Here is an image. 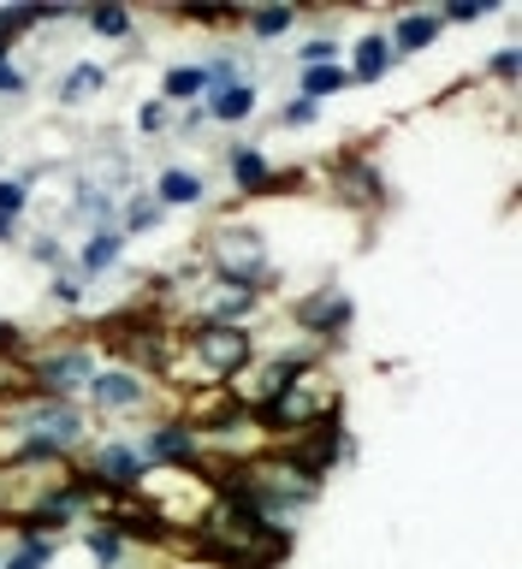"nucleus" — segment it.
Wrapping results in <instances>:
<instances>
[{"label": "nucleus", "instance_id": "nucleus-1", "mask_svg": "<svg viewBox=\"0 0 522 569\" xmlns=\"http://www.w3.org/2000/svg\"><path fill=\"white\" fill-rule=\"evenodd\" d=\"M185 546L214 569H279L285 551H292V533L267 528L238 492H214V505L185 533Z\"/></svg>", "mask_w": 522, "mask_h": 569}, {"label": "nucleus", "instance_id": "nucleus-2", "mask_svg": "<svg viewBox=\"0 0 522 569\" xmlns=\"http://www.w3.org/2000/svg\"><path fill=\"white\" fill-rule=\"evenodd\" d=\"M203 267L220 284H256V291H267V279H274V267H267V238L256 226H214L203 238Z\"/></svg>", "mask_w": 522, "mask_h": 569}, {"label": "nucleus", "instance_id": "nucleus-3", "mask_svg": "<svg viewBox=\"0 0 522 569\" xmlns=\"http://www.w3.org/2000/svg\"><path fill=\"white\" fill-rule=\"evenodd\" d=\"M89 373H96V350H89V345H60V350H36V356H30L24 386H30V398H60V403H71V398L89 386Z\"/></svg>", "mask_w": 522, "mask_h": 569}, {"label": "nucleus", "instance_id": "nucleus-4", "mask_svg": "<svg viewBox=\"0 0 522 569\" xmlns=\"http://www.w3.org/2000/svg\"><path fill=\"white\" fill-rule=\"evenodd\" d=\"M185 345L196 356V368H203L214 386H226L232 373L256 356V332H249V327H214V320H196V327H185Z\"/></svg>", "mask_w": 522, "mask_h": 569}, {"label": "nucleus", "instance_id": "nucleus-5", "mask_svg": "<svg viewBox=\"0 0 522 569\" xmlns=\"http://www.w3.org/2000/svg\"><path fill=\"white\" fill-rule=\"evenodd\" d=\"M131 445H137L142 469H203V439H196V427L178 421V416L149 421V433L131 439Z\"/></svg>", "mask_w": 522, "mask_h": 569}, {"label": "nucleus", "instance_id": "nucleus-6", "mask_svg": "<svg viewBox=\"0 0 522 569\" xmlns=\"http://www.w3.org/2000/svg\"><path fill=\"white\" fill-rule=\"evenodd\" d=\"M351 315H356V302H351L345 284H315L309 297H297V302H292V327H297V332H309V338H321V345L345 338Z\"/></svg>", "mask_w": 522, "mask_h": 569}, {"label": "nucleus", "instance_id": "nucleus-7", "mask_svg": "<svg viewBox=\"0 0 522 569\" xmlns=\"http://www.w3.org/2000/svg\"><path fill=\"white\" fill-rule=\"evenodd\" d=\"M89 403L101 409V416H131V409H149V398H155V380H142L137 368H96L89 373Z\"/></svg>", "mask_w": 522, "mask_h": 569}, {"label": "nucleus", "instance_id": "nucleus-8", "mask_svg": "<svg viewBox=\"0 0 522 569\" xmlns=\"http://www.w3.org/2000/svg\"><path fill=\"white\" fill-rule=\"evenodd\" d=\"M142 457H137V445L131 439H101L96 451H89V469L83 480L89 487H101V492H137L142 487Z\"/></svg>", "mask_w": 522, "mask_h": 569}, {"label": "nucleus", "instance_id": "nucleus-9", "mask_svg": "<svg viewBox=\"0 0 522 569\" xmlns=\"http://www.w3.org/2000/svg\"><path fill=\"white\" fill-rule=\"evenodd\" d=\"M327 178H333V196H338V202H351V208H381L386 202L381 172H374L363 154H333L327 160Z\"/></svg>", "mask_w": 522, "mask_h": 569}, {"label": "nucleus", "instance_id": "nucleus-10", "mask_svg": "<svg viewBox=\"0 0 522 569\" xmlns=\"http://www.w3.org/2000/svg\"><path fill=\"white\" fill-rule=\"evenodd\" d=\"M107 83H114V71H107L101 60H78V66L60 71V83H53V101H60V107H83V101H96Z\"/></svg>", "mask_w": 522, "mask_h": 569}, {"label": "nucleus", "instance_id": "nucleus-11", "mask_svg": "<svg viewBox=\"0 0 522 569\" xmlns=\"http://www.w3.org/2000/svg\"><path fill=\"white\" fill-rule=\"evenodd\" d=\"M155 202H160V208H203V202H208V178L190 172V167H160Z\"/></svg>", "mask_w": 522, "mask_h": 569}, {"label": "nucleus", "instance_id": "nucleus-12", "mask_svg": "<svg viewBox=\"0 0 522 569\" xmlns=\"http://www.w3.org/2000/svg\"><path fill=\"white\" fill-rule=\"evenodd\" d=\"M445 36V18L440 12H398L392 18V53H422V48H434Z\"/></svg>", "mask_w": 522, "mask_h": 569}, {"label": "nucleus", "instance_id": "nucleus-13", "mask_svg": "<svg viewBox=\"0 0 522 569\" xmlns=\"http://www.w3.org/2000/svg\"><path fill=\"white\" fill-rule=\"evenodd\" d=\"M125 243H131V238H125L119 226H101V231H89V238H83V249H78V273H83V279H101V273H114V267H119V256H125Z\"/></svg>", "mask_w": 522, "mask_h": 569}, {"label": "nucleus", "instance_id": "nucleus-14", "mask_svg": "<svg viewBox=\"0 0 522 569\" xmlns=\"http://www.w3.org/2000/svg\"><path fill=\"white\" fill-rule=\"evenodd\" d=\"M203 113H208V124L214 119H220V124H244L249 113H256V83H214L208 101H203Z\"/></svg>", "mask_w": 522, "mask_h": 569}, {"label": "nucleus", "instance_id": "nucleus-15", "mask_svg": "<svg viewBox=\"0 0 522 569\" xmlns=\"http://www.w3.org/2000/svg\"><path fill=\"white\" fill-rule=\"evenodd\" d=\"M226 172L244 196H267V184H274V167H267V154L256 149V142H238V149L226 154Z\"/></svg>", "mask_w": 522, "mask_h": 569}, {"label": "nucleus", "instance_id": "nucleus-16", "mask_svg": "<svg viewBox=\"0 0 522 569\" xmlns=\"http://www.w3.org/2000/svg\"><path fill=\"white\" fill-rule=\"evenodd\" d=\"M392 60H398V53H392L386 36H363V42H356V60L345 71H351V83H381L392 71Z\"/></svg>", "mask_w": 522, "mask_h": 569}, {"label": "nucleus", "instance_id": "nucleus-17", "mask_svg": "<svg viewBox=\"0 0 522 569\" xmlns=\"http://www.w3.org/2000/svg\"><path fill=\"white\" fill-rule=\"evenodd\" d=\"M196 96H208V71L203 66H173L160 78V101L167 107H196Z\"/></svg>", "mask_w": 522, "mask_h": 569}, {"label": "nucleus", "instance_id": "nucleus-18", "mask_svg": "<svg viewBox=\"0 0 522 569\" xmlns=\"http://www.w3.org/2000/svg\"><path fill=\"white\" fill-rule=\"evenodd\" d=\"M345 89H351V71H345V60H338V66H315V71H297V96L303 101H327V96H345Z\"/></svg>", "mask_w": 522, "mask_h": 569}, {"label": "nucleus", "instance_id": "nucleus-19", "mask_svg": "<svg viewBox=\"0 0 522 569\" xmlns=\"http://www.w3.org/2000/svg\"><path fill=\"white\" fill-rule=\"evenodd\" d=\"M83 551H89L101 569H119L131 546H125V533H119L114 522H89V528H83Z\"/></svg>", "mask_w": 522, "mask_h": 569}, {"label": "nucleus", "instance_id": "nucleus-20", "mask_svg": "<svg viewBox=\"0 0 522 569\" xmlns=\"http://www.w3.org/2000/svg\"><path fill=\"white\" fill-rule=\"evenodd\" d=\"M53 563V540L36 528H18V546L0 558V569H48Z\"/></svg>", "mask_w": 522, "mask_h": 569}, {"label": "nucleus", "instance_id": "nucleus-21", "mask_svg": "<svg viewBox=\"0 0 522 569\" xmlns=\"http://www.w3.org/2000/svg\"><path fill=\"white\" fill-rule=\"evenodd\" d=\"M160 220H167V208H160L149 190H137L131 202H125V213H119V231L125 238H142V231H155Z\"/></svg>", "mask_w": 522, "mask_h": 569}, {"label": "nucleus", "instance_id": "nucleus-22", "mask_svg": "<svg viewBox=\"0 0 522 569\" xmlns=\"http://www.w3.org/2000/svg\"><path fill=\"white\" fill-rule=\"evenodd\" d=\"M292 24H297V7H262V12H244L249 42H274V36H285Z\"/></svg>", "mask_w": 522, "mask_h": 569}, {"label": "nucleus", "instance_id": "nucleus-23", "mask_svg": "<svg viewBox=\"0 0 522 569\" xmlns=\"http://www.w3.org/2000/svg\"><path fill=\"white\" fill-rule=\"evenodd\" d=\"M83 24L96 30V36H131V30H137V18L125 12V7H89V12H83Z\"/></svg>", "mask_w": 522, "mask_h": 569}, {"label": "nucleus", "instance_id": "nucleus-24", "mask_svg": "<svg viewBox=\"0 0 522 569\" xmlns=\"http://www.w3.org/2000/svg\"><path fill=\"white\" fill-rule=\"evenodd\" d=\"M315 66H338V42H333V36H309V42L297 48V71H315Z\"/></svg>", "mask_w": 522, "mask_h": 569}, {"label": "nucleus", "instance_id": "nucleus-25", "mask_svg": "<svg viewBox=\"0 0 522 569\" xmlns=\"http://www.w3.org/2000/svg\"><path fill=\"white\" fill-rule=\"evenodd\" d=\"M83 284H89V279L66 267V273H53V279H48V297L60 302V309H78V302H83Z\"/></svg>", "mask_w": 522, "mask_h": 569}, {"label": "nucleus", "instance_id": "nucleus-26", "mask_svg": "<svg viewBox=\"0 0 522 569\" xmlns=\"http://www.w3.org/2000/svg\"><path fill=\"white\" fill-rule=\"evenodd\" d=\"M137 131H142V137L173 131V107H167V101H142V107H137Z\"/></svg>", "mask_w": 522, "mask_h": 569}, {"label": "nucleus", "instance_id": "nucleus-27", "mask_svg": "<svg viewBox=\"0 0 522 569\" xmlns=\"http://www.w3.org/2000/svg\"><path fill=\"white\" fill-rule=\"evenodd\" d=\"M24 208H30V184H24V178H0V213L24 220Z\"/></svg>", "mask_w": 522, "mask_h": 569}, {"label": "nucleus", "instance_id": "nucleus-28", "mask_svg": "<svg viewBox=\"0 0 522 569\" xmlns=\"http://www.w3.org/2000/svg\"><path fill=\"white\" fill-rule=\"evenodd\" d=\"M315 119H321V107H315V101H303V96L279 107V124H292V131H303V124H315Z\"/></svg>", "mask_w": 522, "mask_h": 569}, {"label": "nucleus", "instance_id": "nucleus-29", "mask_svg": "<svg viewBox=\"0 0 522 569\" xmlns=\"http://www.w3.org/2000/svg\"><path fill=\"white\" fill-rule=\"evenodd\" d=\"M493 12V0H457V7H445L440 18L445 24H475V18H487Z\"/></svg>", "mask_w": 522, "mask_h": 569}, {"label": "nucleus", "instance_id": "nucleus-30", "mask_svg": "<svg viewBox=\"0 0 522 569\" xmlns=\"http://www.w3.org/2000/svg\"><path fill=\"white\" fill-rule=\"evenodd\" d=\"M30 256L42 261V267H53V273H66V243H60V238H36Z\"/></svg>", "mask_w": 522, "mask_h": 569}, {"label": "nucleus", "instance_id": "nucleus-31", "mask_svg": "<svg viewBox=\"0 0 522 569\" xmlns=\"http://www.w3.org/2000/svg\"><path fill=\"white\" fill-rule=\"evenodd\" d=\"M487 71H493L499 83H511V78H516V48H499L493 60H487Z\"/></svg>", "mask_w": 522, "mask_h": 569}, {"label": "nucleus", "instance_id": "nucleus-32", "mask_svg": "<svg viewBox=\"0 0 522 569\" xmlns=\"http://www.w3.org/2000/svg\"><path fill=\"white\" fill-rule=\"evenodd\" d=\"M0 96H24V71L12 60H0Z\"/></svg>", "mask_w": 522, "mask_h": 569}, {"label": "nucleus", "instance_id": "nucleus-33", "mask_svg": "<svg viewBox=\"0 0 522 569\" xmlns=\"http://www.w3.org/2000/svg\"><path fill=\"white\" fill-rule=\"evenodd\" d=\"M0 243H18V220H12V213H0Z\"/></svg>", "mask_w": 522, "mask_h": 569}]
</instances>
